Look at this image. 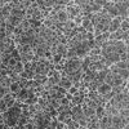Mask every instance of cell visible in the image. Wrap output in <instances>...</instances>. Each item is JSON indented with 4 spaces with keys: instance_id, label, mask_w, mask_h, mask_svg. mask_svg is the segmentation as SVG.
<instances>
[{
    "instance_id": "cell-27",
    "label": "cell",
    "mask_w": 129,
    "mask_h": 129,
    "mask_svg": "<svg viewBox=\"0 0 129 129\" xmlns=\"http://www.w3.org/2000/svg\"><path fill=\"white\" fill-rule=\"evenodd\" d=\"M0 32H2V27H0Z\"/></svg>"
},
{
    "instance_id": "cell-12",
    "label": "cell",
    "mask_w": 129,
    "mask_h": 129,
    "mask_svg": "<svg viewBox=\"0 0 129 129\" xmlns=\"http://www.w3.org/2000/svg\"><path fill=\"white\" fill-rule=\"evenodd\" d=\"M88 56H102V48L100 47H92Z\"/></svg>"
},
{
    "instance_id": "cell-14",
    "label": "cell",
    "mask_w": 129,
    "mask_h": 129,
    "mask_svg": "<svg viewBox=\"0 0 129 129\" xmlns=\"http://www.w3.org/2000/svg\"><path fill=\"white\" fill-rule=\"evenodd\" d=\"M128 30H129V19H121V22H120V31L125 32Z\"/></svg>"
},
{
    "instance_id": "cell-16",
    "label": "cell",
    "mask_w": 129,
    "mask_h": 129,
    "mask_svg": "<svg viewBox=\"0 0 129 129\" xmlns=\"http://www.w3.org/2000/svg\"><path fill=\"white\" fill-rule=\"evenodd\" d=\"M93 23H92V21L89 19V18H87V17H84L83 18V22H81V27L84 28V30H87L89 26H92Z\"/></svg>"
},
{
    "instance_id": "cell-25",
    "label": "cell",
    "mask_w": 129,
    "mask_h": 129,
    "mask_svg": "<svg viewBox=\"0 0 129 129\" xmlns=\"http://www.w3.org/2000/svg\"><path fill=\"white\" fill-rule=\"evenodd\" d=\"M3 78H4V76H3L2 74H0V84H2V81H3Z\"/></svg>"
},
{
    "instance_id": "cell-18",
    "label": "cell",
    "mask_w": 129,
    "mask_h": 129,
    "mask_svg": "<svg viewBox=\"0 0 129 129\" xmlns=\"http://www.w3.org/2000/svg\"><path fill=\"white\" fill-rule=\"evenodd\" d=\"M17 62H18V61H17L16 58L10 57V58H9V61H8V66H7V67H8L9 70H12V69L16 66V64H17Z\"/></svg>"
},
{
    "instance_id": "cell-20",
    "label": "cell",
    "mask_w": 129,
    "mask_h": 129,
    "mask_svg": "<svg viewBox=\"0 0 129 129\" xmlns=\"http://www.w3.org/2000/svg\"><path fill=\"white\" fill-rule=\"evenodd\" d=\"M8 111V107H7V103L3 101V100H0V114H5Z\"/></svg>"
},
{
    "instance_id": "cell-11",
    "label": "cell",
    "mask_w": 129,
    "mask_h": 129,
    "mask_svg": "<svg viewBox=\"0 0 129 129\" xmlns=\"http://www.w3.org/2000/svg\"><path fill=\"white\" fill-rule=\"evenodd\" d=\"M94 115L97 119H101L102 116H105V109H103V106H97L95 109H94Z\"/></svg>"
},
{
    "instance_id": "cell-15",
    "label": "cell",
    "mask_w": 129,
    "mask_h": 129,
    "mask_svg": "<svg viewBox=\"0 0 129 129\" xmlns=\"http://www.w3.org/2000/svg\"><path fill=\"white\" fill-rule=\"evenodd\" d=\"M119 76H120L123 80H128V79H129V69L120 70V71H119Z\"/></svg>"
},
{
    "instance_id": "cell-23",
    "label": "cell",
    "mask_w": 129,
    "mask_h": 129,
    "mask_svg": "<svg viewBox=\"0 0 129 129\" xmlns=\"http://www.w3.org/2000/svg\"><path fill=\"white\" fill-rule=\"evenodd\" d=\"M19 78H21V79H23V80H30V78H28V72H26V71L21 72V74H19Z\"/></svg>"
},
{
    "instance_id": "cell-24",
    "label": "cell",
    "mask_w": 129,
    "mask_h": 129,
    "mask_svg": "<svg viewBox=\"0 0 129 129\" xmlns=\"http://www.w3.org/2000/svg\"><path fill=\"white\" fill-rule=\"evenodd\" d=\"M64 126H66V125H64V123H63V121H57L56 129H63Z\"/></svg>"
},
{
    "instance_id": "cell-2",
    "label": "cell",
    "mask_w": 129,
    "mask_h": 129,
    "mask_svg": "<svg viewBox=\"0 0 129 129\" xmlns=\"http://www.w3.org/2000/svg\"><path fill=\"white\" fill-rule=\"evenodd\" d=\"M95 92H97V94L101 95V97H106V95H109V94L112 93V87L109 85V84H106V83H102V84H100L98 87H97Z\"/></svg>"
},
{
    "instance_id": "cell-17",
    "label": "cell",
    "mask_w": 129,
    "mask_h": 129,
    "mask_svg": "<svg viewBox=\"0 0 129 129\" xmlns=\"http://www.w3.org/2000/svg\"><path fill=\"white\" fill-rule=\"evenodd\" d=\"M115 66L119 69V70H124V69H129V63L124 62V61H119L117 63H115Z\"/></svg>"
},
{
    "instance_id": "cell-3",
    "label": "cell",
    "mask_w": 129,
    "mask_h": 129,
    "mask_svg": "<svg viewBox=\"0 0 129 129\" xmlns=\"http://www.w3.org/2000/svg\"><path fill=\"white\" fill-rule=\"evenodd\" d=\"M81 117H84L83 110H81V106H80V105L71 106V119H72L74 121H79Z\"/></svg>"
},
{
    "instance_id": "cell-7",
    "label": "cell",
    "mask_w": 129,
    "mask_h": 129,
    "mask_svg": "<svg viewBox=\"0 0 129 129\" xmlns=\"http://www.w3.org/2000/svg\"><path fill=\"white\" fill-rule=\"evenodd\" d=\"M111 126L112 128H121V116L120 115L111 116Z\"/></svg>"
},
{
    "instance_id": "cell-10",
    "label": "cell",
    "mask_w": 129,
    "mask_h": 129,
    "mask_svg": "<svg viewBox=\"0 0 129 129\" xmlns=\"http://www.w3.org/2000/svg\"><path fill=\"white\" fill-rule=\"evenodd\" d=\"M25 71V66H23V63L22 62H17V64L12 69V72H14V74H17V75H19L21 72H23Z\"/></svg>"
},
{
    "instance_id": "cell-5",
    "label": "cell",
    "mask_w": 129,
    "mask_h": 129,
    "mask_svg": "<svg viewBox=\"0 0 129 129\" xmlns=\"http://www.w3.org/2000/svg\"><path fill=\"white\" fill-rule=\"evenodd\" d=\"M98 126L101 129H109L111 128V116H102L101 119H98Z\"/></svg>"
},
{
    "instance_id": "cell-9",
    "label": "cell",
    "mask_w": 129,
    "mask_h": 129,
    "mask_svg": "<svg viewBox=\"0 0 129 129\" xmlns=\"http://www.w3.org/2000/svg\"><path fill=\"white\" fill-rule=\"evenodd\" d=\"M19 90H21L19 83H18V81H12V84L9 85V93H12V94H14V95H16Z\"/></svg>"
},
{
    "instance_id": "cell-19",
    "label": "cell",
    "mask_w": 129,
    "mask_h": 129,
    "mask_svg": "<svg viewBox=\"0 0 129 129\" xmlns=\"http://www.w3.org/2000/svg\"><path fill=\"white\" fill-rule=\"evenodd\" d=\"M67 93H69V94H71V95L74 97V95L79 94V93H80V90H79V88H76V87H75V85H72V87H71V88L67 90Z\"/></svg>"
},
{
    "instance_id": "cell-6",
    "label": "cell",
    "mask_w": 129,
    "mask_h": 129,
    "mask_svg": "<svg viewBox=\"0 0 129 129\" xmlns=\"http://www.w3.org/2000/svg\"><path fill=\"white\" fill-rule=\"evenodd\" d=\"M67 21H70V17H69V14H67V12L64 10V8L62 9V10H59V12H57V22H59V23H66Z\"/></svg>"
},
{
    "instance_id": "cell-4",
    "label": "cell",
    "mask_w": 129,
    "mask_h": 129,
    "mask_svg": "<svg viewBox=\"0 0 129 129\" xmlns=\"http://www.w3.org/2000/svg\"><path fill=\"white\" fill-rule=\"evenodd\" d=\"M120 22H121V18L120 17L111 18L110 25H109V32H110V34H112V32H116V31L120 30Z\"/></svg>"
},
{
    "instance_id": "cell-13",
    "label": "cell",
    "mask_w": 129,
    "mask_h": 129,
    "mask_svg": "<svg viewBox=\"0 0 129 129\" xmlns=\"http://www.w3.org/2000/svg\"><path fill=\"white\" fill-rule=\"evenodd\" d=\"M21 28L23 30V32H27V31L31 28L30 19H22V22H21Z\"/></svg>"
},
{
    "instance_id": "cell-8",
    "label": "cell",
    "mask_w": 129,
    "mask_h": 129,
    "mask_svg": "<svg viewBox=\"0 0 129 129\" xmlns=\"http://www.w3.org/2000/svg\"><path fill=\"white\" fill-rule=\"evenodd\" d=\"M72 81H70L69 79H66V78H63V79H61V81H59V84H58V87H61V88H63V89H66V90H69L71 87H72Z\"/></svg>"
},
{
    "instance_id": "cell-26",
    "label": "cell",
    "mask_w": 129,
    "mask_h": 129,
    "mask_svg": "<svg viewBox=\"0 0 129 129\" xmlns=\"http://www.w3.org/2000/svg\"><path fill=\"white\" fill-rule=\"evenodd\" d=\"M2 54H3V53H2V52H0V57H2Z\"/></svg>"
},
{
    "instance_id": "cell-1",
    "label": "cell",
    "mask_w": 129,
    "mask_h": 129,
    "mask_svg": "<svg viewBox=\"0 0 129 129\" xmlns=\"http://www.w3.org/2000/svg\"><path fill=\"white\" fill-rule=\"evenodd\" d=\"M81 59L83 58L75 57V58H71V59L66 61V63H64V70L67 71L69 75L81 71Z\"/></svg>"
},
{
    "instance_id": "cell-22",
    "label": "cell",
    "mask_w": 129,
    "mask_h": 129,
    "mask_svg": "<svg viewBox=\"0 0 129 129\" xmlns=\"http://www.w3.org/2000/svg\"><path fill=\"white\" fill-rule=\"evenodd\" d=\"M123 43H125V44H128V40H129V32L128 31H125V32H123L121 34V39H120Z\"/></svg>"
},
{
    "instance_id": "cell-21",
    "label": "cell",
    "mask_w": 129,
    "mask_h": 129,
    "mask_svg": "<svg viewBox=\"0 0 129 129\" xmlns=\"http://www.w3.org/2000/svg\"><path fill=\"white\" fill-rule=\"evenodd\" d=\"M59 102H61V106H64V107H69V106L71 105L70 100H67L66 97H62V98L59 100Z\"/></svg>"
}]
</instances>
